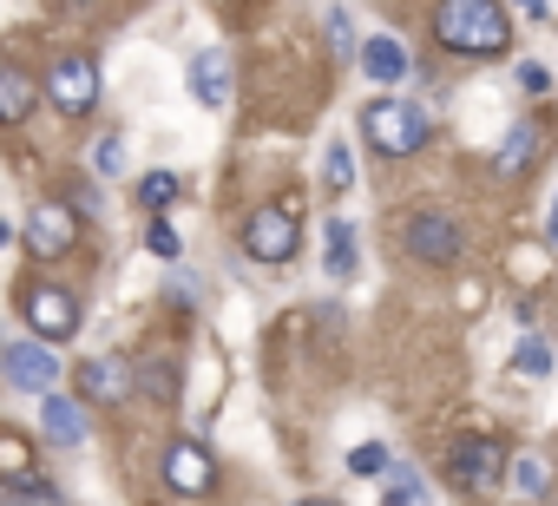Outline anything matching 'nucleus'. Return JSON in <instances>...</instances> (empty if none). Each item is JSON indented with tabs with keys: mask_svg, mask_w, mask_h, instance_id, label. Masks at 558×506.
<instances>
[{
	"mask_svg": "<svg viewBox=\"0 0 558 506\" xmlns=\"http://www.w3.org/2000/svg\"><path fill=\"white\" fill-rule=\"evenodd\" d=\"M0 506H66V493L47 486L40 473H8L0 480Z\"/></svg>",
	"mask_w": 558,
	"mask_h": 506,
	"instance_id": "obj_15",
	"label": "nucleus"
},
{
	"mask_svg": "<svg viewBox=\"0 0 558 506\" xmlns=\"http://www.w3.org/2000/svg\"><path fill=\"white\" fill-rule=\"evenodd\" d=\"M323 184H329V191H349V184H355V152H349L342 138H329V152H323Z\"/></svg>",
	"mask_w": 558,
	"mask_h": 506,
	"instance_id": "obj_20",
	"label": "nucleus"
},
{
	"mask_svg": "<svg viewBox=\"0 0 558 506\" xmlns=\"http://www.w3.org/2000/svg\"><path fill=\"white\" fill-rule=\"evenodd\" d=\"M178 197V178L171 171H151V178H138V204H151V210H165Z\"/></svg>",
	"mask_w": 558,
	"mask_h": 506,
	"instance_id": "obj_23",
	"label": "nucleus"
},
{
	"mask_svg": "<svg viewBox=\"0 0 558 506\" xmlns=\"http://www.w3.org/2000/svg\"><path fill=\"white\" fill-rule=\"evenodd\" d=\"M512 80H519V93H545V86H551V73H545L538 60H525V67H519Z\"/></svg>",
	"mask_w": 558,
	"mask_h": 506,
	"instance_id": "obj_28",
	"label": "nucleus"
},
{
	"mask_svg": "<svg viewBox=\"0 0 558 506\" xmlns=\"http://www.w3.org/2000/svg\"><path fill=\"white\" fill-rule=\"evenodd\" d=\"M362 138H368L381 158H414V152L434 138V125H427V112L408 106V99H375V106L362 112Z\"/></svg>",
	"mask_w": 558,
	"mask_h": 506,
	"instance_id": "obj_2",
	"label": "nucleus"
},
{
	"mask_svg": "<svg viewBox=\"0 0 558 506\" xmlns=\"http://www.w3.org/2000/svg\"><path fill=\"white\" fill-rule=\"evenodd\" d=\"M8 243H14V230H8V217H0V250H8Z\"/></svg>",
	"mask_w": 558,
	"mask_h": 506,
	"instance_id": "obj_32",
	"label": "nucleus"
},
{
	"mask_svg": "<svg viewBox=\"0 0 558 506\" xmlns=\"http://www.w3.org/2000/svg\"><path fill=\"white\" fill-rule=\"evenodd\" d=\"M8 460H14V467L27 473V447H21V441H8V434H0V467H8Z\"/></svg>",
	"mask_w": 558,
	"mask_h": 506,
	"instance_id": "obj_29",
	"label": "nucleus"
},
{
	"mask_svg": "<svg viewBox=\"0 0 558 506\" xmlns=\"http://www.w3.org/2000/svg\"><path fill=\"white\" fill-rule=\"evenodd\" d=\"M532 152H538V132L519 119L512 132H506V145H499V158H493V171L499 178H519V165H532Z\"/></svg>",
	"mask_w": 558,
	"mask_h": 506,
	"instance_id": "obj_18",
	"label": "nucleus"
},
{
	"mask_svg": "<svg viewBox=\"0 0 558 506\" xmlns=\"http://www.w3.org/2000/svg\"><path fill=\"white\" fill-rule=\"evenodd\" d=\"M499 467H506V447L493 434H466L453 454H447V480L460 493H480V486H499Z\"/></svg>",
	"mask_w": 558,
	"mask_h": 506,
	"instance_id": "obj_6",
	"label": "nucleus"
},
{
	"mask_svg": "<svg viewBox=\"0 0 558 506\" xmlns=\"http://www.w3.org/2000/svg\"><path fill=\"white\" fill-rule=\"evenodd\" d=\"M125 382H132V375H125V362H112V356H99V362H86V369H80V388H86L93 401H119V395H125Z\"/></svg>",
	"mask_w": 558,
	"mask_h": 506,
	"instance_id": "obj_16",
	"label": "nucleus"
},
{
	"mask_svg": "<svg viewBox=\"0 0 558 506\" xmlns=\"http://www.w3.org/2000/svg\"><path fill=\"white\" fill-rule=\"evenodd\" d=\"M545 243H558V204H551V224H545Z\"/></svg>",
	"mask_w": 558,
	"mask_h": 506,
	"instance_id": "obj_31",
	"label": "nucleus"
},
{
	"mask_svg": "<svg viewBox=\"0 0 558 506\" xmlns=\"http://www.w3.org/2000/svg\"><path fill=\"white\" fill-rule=\"evenodd\" d=\"M191 93H197V106L217 112V106L230 99V60H223V53H197V60H191Z\"/></svg>",
	"mask_w": 558,
	"mask_h": 506,
	"instance_id": "obj_13",
	"label": "nucleus"
},
{
	"mask_svg": "<svg viewBox=\"0 0 558 506\" xmlns=\"http://www.w3.org/2000/svg\"><path fill=\"white\" fill-rule=\"evenodd\" d=\"M434 40L466 60H499L512 47V21L499 0H440L434 8Z\"/></svg>",
	"mask_w": 558,
	"mask_h": 506,
	"instance_id": "obj_1",
	"label": "nucleus"
},
{
	"mask_svg": "<svg viewBox=\"0 0 558 506\" xmlns=\"http://www.w3.org/2000/svg\"><path fill=\"white\" fill-rule=\"evenodd\" d=\"M138 382H145V395H151V401H171V395H178L171 362H145V369H138Z\"/></svg>",
	"mask_w": 558,
	"mask_h": 506,
	"instance_id": "obj_24",
	"label": "nucleus"
},
{
	"mask_svg": "<svg viewBox=\"0 0 558 506\" xmlns=\"http://www.w3.org/2000/svg\"><path fill=\"white\" fill-rule=\"evenodd\" d=\"M323 264H329V277H355V224L349 217H329L323 224Z\"/></svg>",
	"mask_w": 558,
	"mask_h": 506,
	"instance_id": "obj_14",
	"label": "nucleus"
},
{
	"mask_svg": "<svg viewBox=\"0 0 558 506\" xmlns=\"http://www.w3.org/2000/svg\"><path fill=\"white\" fill-rule=\"evenodd\" d=\"M408 257H421V264L447 270V264L460 257V230H453L440 210H421V217H408Z\"/></svg>",
	"mask_w": 558,
	"mask_h": 506,
	"instance_id": "obj_9",
	"label": "nucleus"
},
{
	"mask_svg": "<svg viewBox=\"0 0 558 506\" xmlns=\"http://www.w3.org/2000/svg\"><path fill=\"white\" fill-rule=\"evenodd\" d=\"M296 506H329V499H296Z\"/></svg>",
	"mask_w": 558,
	"mask_h": 506,
	"instance_id": "obj_33",
	"label": "nucleus"
},
{
	"mask_svg": "<svg viewBox=\"0 0 558 506\" xmlns=\"http://www.w3.org/2000/svg\"><path fill=\"white\" fill-rule=\"evenodd\" d=\"M512 369H519L525 382H538V375H551V349H545L538 336H525V342H519V356H512Z\"/></svg>",
	"mask_w": 558,
	"mask_h": 506,
	"instance_id": "obj_21",
	"label": "nucleus"
},
{
	"mask_svg": "<svg viewBox=\"0 0 558 506\" xmlns=\"http://www.w3.org/2000/svg\"><path fill=\"white\" fill-rule=\"evenodd\" d=\"M14 303H21L27 329H34L47 349H53V342H66V336H80V297H73V290H60V284L34 277V284H21V290H14Z\"/></svg>",
	"mask_w": 558,
	"mask_h": 506,
	"instance_id": "obj_3",
	"label": "nucleus"
},
{
	"mask_svg": "<svg viewBox=\"0 0 558 506\" xmlns=\"http://www.w3.org/2000/svg\"><path fill=\"white\" fill-rule=\"evenodd\" d=\"M499 480H506L512 493H525V499H538V493H545V460H538V454H506V467H499Z\"/></svg>",
	"mask_w": 558,
	"mask_h": 506,
	"instance_id": "obj_19",
	"label": "nucleus"
},
{
	"mask_svg": "<svg viewBox=\"0 0 558 506\" xmlns=\"http://www.w3.org/2000/svg\"><path fill=\"white\" fill-rule=\"evenodd\" d=\"M362 73H368L375 86H401V80H408V47H401L395 34H368V40H362Z\"/></svg>",
	"mask_w": 558,
	"mask_h": 506,
	"instance_id": "obj_11",
	"label": "nucleus"
},
{
	"mask_svg": "<svg viewBox=\"0 0 558 506\" xmlns=\"http://www.w3.org/2000/svg\"><path fill=\"white\" fill-rule=\"evenodd\" d=\"M165 486L197 499V493H210V486H217V460H210L197 441H171V447H165Z\"/></svg>",
	"mask_w": 558,
	"mask_h": 506,
	"instance_id": "obj_10",
	"label": "nucleus"
},
{
	"mask_svg": "<svg viewBox=\"0 0 558 506\" xmlns=\"http://www.w3.org/2000/svg\"><path fill=\"white\" fill-rule=\"evenodd\" d=\"M349 473H362V480H368V473H388V447H381V441L355 447V454H349Z\"/></svg>",
	"mask_w": 558,
	"mask_h": 506,
	"instance_id": "obj_26",
	"label": "nucleus"
},
{
	"mask_svg": "<svg viewBox=\"0 0 558 506\" xmlns=\"http://www.w3.org/2000/svg\"><path fill=\"white\" fill-rule=\"evenodd\" d=\"M388 506H421V473L414 467H388Z\"/></svg>",
	"mask_w": 558,
	"mask_h": 506,
	"instance_id": "obj_22",
	"label": "nucleus"
},
{
	"mask_svg": "<svg viewBox=\"0 0 558 506\" xmlns=\"http://www.w3.org/2000/svg\"><path fill=\"white\" fill-rule=\"evenodd\" d=\"M27 112H34V80L14 73V67H0V125H14Z\"/></svg>",
	"mask_w": 558,
	"mask_h": 506,
	"instance_id": "obj_17",
	"label": "nucleus"
},
{
	"mask_svg": "<svg viewBox=\"0 0 558 506\" xmlns=\"http://www.w3.org/2000/svg\"><path fill=\"white\" fill-rule=\"evenodd\" d=\"M73 243H80V210H73V204L47 197V204H34V210H27V257L60 264Z\"/></svg>",
	"mask_w": 558,
	"mask_h": 506,
	"instance_id": "obj_4",
	"label": "nucleus"
},
{
	"mask_svg": "<svg viewBox=\"0 0 558 506\" xmlns=\"http://www.w3.org/2000/svg\"><path fill=\"white\" fill-rule=\"evenodd\" d=\"M47 99H53L66 119H86V112L99 106V67H93V60H60V67L47 73Z\"/></svg>",
	"mask_w": 558,
	"mask_h": 506,
	"instance_id": "obj_7",
	"label": "nucleus"
},
{
	"mask_svg": "<svg viewBox=\"0 0 558 506\" xmlns=\"http://www.w3.org/2000/svg\"><path fill=\"white\" fill-rule=\"evenodd\" d=\"M93 171H99V178H119V171H125V145H119V138H99V145H93Z\"/></svg>",
	"mask_w": 558,
	"mask_h": 506,
	"instance_id": "obj_25",
	"label": "nucleus"
},
{
	"mask_svg": "<svg viewBox=\"0 0 558 506\" xmlns=\"http://www.w3.org/2000/svg\"><path fill=\"white\" fill-rule=\"evenodd\" d=\"M512 8H519L525 21H545V14H551V8H545V0H512Z\"/></svg>",
	"mask_w": 558,
	"mask_h": 506,
	"instance_id": "obj_30",
	"label": "nucleus"
},
{
	"mask_svg": "<svg viewBox=\"0 0 558 506\" xmlns=\"http://www.w3.org/2000/svg\"><path fill=\"white\" fill-rule=\"evenodd\" d=\"M40 434L60 441V447H80V441H86V408L66 401V395H47V401H40Z\"/></svg>",
	"mask_w": 558,
	"mask_h": 506,
	"instance_id": "obj_12",
	"label": "nucleus"
},
{
	"mask_svg": "<svg viewBox=\"0 0 558 506\" xmlns=\"http://www.w3.org/2000/svg\"><path fill=\"white\" fill-rule=\"evenodd\" d=\"M0 375H8L14 388L47 395V388L60 382V362H53V349H47V342H0Z\"/></svg>",
	"mask_w": 558,
	"mask_h": 506,
	"instance_id": "obj_8",
	"label": "nucleus"
},
{
	"mask_svg": "<svg viewBox=\"0 0 558 506\" xmlns=\"http://www.w3.org/2000/svg\"><path fill=\"white\" fill-rule=\"evenodd\" d=\"M296 243H303V230H296V217L283 204H269V210H256L243 224V257H256V264H290Z\"/></svg>",
	"mask_w": 558,
	"mask_h": 506,
	"instance_id": "obj_5",
	"label": "nucleus"
},
{
	"mask_svg": "<svg viewBox=\"0 0 558 506\" xmlns=\"http://www.w3.org/2000/svg\"><path fill=\"white\" fill-rule=\"evenodd\" d=\"M145 250H151V257H178V230L171 224H151L145 230Z\"/></svg>",
	"mask_w": 558,
	"mask_h": 506,
	"instance_id": "obj_27",
	"label": "nucleus"
}]
</instances>
